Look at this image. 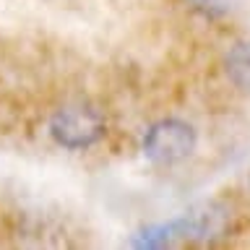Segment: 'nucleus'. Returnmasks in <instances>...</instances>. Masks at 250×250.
I'll return each mask as SVG.
<instances>
[{
    "mask_svg": "<svg viewBox=\"0 0 250 250\" xmlns=\"http://www.w3.org/2000/svg\"><path fill=\"white\" fill-rule=\"evenodd\" d=\"M144 154L154 164H177L188 159L195 148V130L185 120H167L154 123L144 136Z\"/></svg>",
    "mask_w": 250,
    "mask_h": 250,
    "instance_id": "1",
    "label": "nucleus"
},
{
    "mask_svg": "<svg viewBox=\"0 0 250 250\" xmlns=\"http://www.w3.org/2000/svg\"><path fill=\"white\" fill-rule=\"evenodd\" d=\"M55 144L65 148H89L104 136V117L97 109L83 104H68L55 112L50 120Z\"/></svg>",
    "mask_w": 250,
    "mask_h": 250,
    "instance_id": "2",
    "label": "nucleus"
},
{
    "mask_svg": "<svg viewBox=\"0 0 250 250\" xmlns=\"http://www.w3.org/2000/svg\"><path fill=\"white\" fill-rule=\"evenodd\" d=\"M224 227H227L224 208H219L216 203H201V206H195L185 214V219L180 222V232L195 240H208L222 234Z\"/></svg>",
    "mask_w": 250,
    "mask_h": 250,
    "instance_id": "3",
    "label": "nucleus"
},
{
    "mask_svg": "<svg viewBox=\"0 0 250 250\" xmlns=\"http://www.w3.org/2000/svg\"><path fill=\"white\" fill-rule=\"evenodd\" d=\"M227 73L237 86L250 89V42H237L227 55Z\"/></svg>",
    "mask_w": 250,
    "mask_h": 250,
    "instance_id": "4",
    "label": "nucleus"
},
{
    "mask_svg": "<svg viewBox=\"0 0 250 250\" xmlns=\"http://www.w3.org/2000/svg\"><path fill=\"white\" fill-rule=\"evenodd\" d=\"M190 3L203 16H224L234 8V0H190Z\"/></svg>",
    "mask_w": 250,
    "mask_h": 250,
    "instance_id": "5",
    "label": "nucleus"
}]
</instances>
